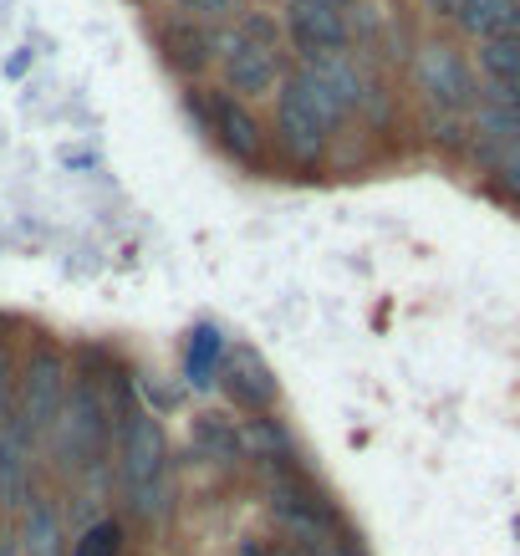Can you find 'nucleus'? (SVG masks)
<instances>
[{"mask_svg":"<svg viewBox=\"0 0 520 556\" xmlns=\"http://www.w3.org/2000/svg\"><path fill=\"white\" fill-rule=\"evenodd\" d=\"M286 31L270 11H245L236 26H215V62L225 72V92L240 102L270 98L286 83Z\"/></svg>","mask_w":520,"mask_h":556,"instance_id":"1","label":"nucleus"},{"mask_svg":"<svg viewBox=\"0 0 520 556\" xmlns=\"http://www.w3.org/2000/svg\"><path fill=\"white\" fill-rule=\"evenodd\" d=\"M347 123V108L327 92V87L312 77L306 67H291L286 83L276 87V149L291 159V164H321L327 159V143L332 134Z\"/></svg>","mask_w":520,"mask_h":556,"instance_id":"2","label":"nucleus"},{"mask_svg":"<svg viewBox=\"0 0 520 556\" xmlns=\"http://www.w3.org/2000/svg\"><path fill=\"white\" fill-rule=\"evenodd\" d=\"M118 485L138 521H158L168 501V439L164 424L128 408L118 419Z\"/></svg>","mask_w":520,"mask_h":556,"instance_id":"3","label":"nucleus"},{"mask_svg":"<svg viewBox=\"0 0 520 556\" xmlns=\"http://www.w3.org/2000/svg\"><path fill=\"white\" fill-rule=\"evenodd\" d=\"M51 439H56V455L67 459L72 470H92L113 450V393H102L98 378H72Z\"/></svg>","mask_w":520,"mask_h":556,"instance_id":"4","label":"nucleus"},{"mask_svg":"<svg viewBox=\"0 0 520 556\" xmlns=\"http://www.w3.org/2000/svg\"><path fill=\"white\" fill-rule=\"evenodd\" d=\"M67 363H62V353H51V348H41V353L26 363V372H21V393H16V419H11V429H16L26 444H36V439H47L51 429H56V419H62V404H67Z\"/></svg>","mask_w":520,"mask_h":556,"instance_id":"5","label":"nucleus"},{"mask_svg":"<svg viewBox=\"0 0 520 556\" xmlns=\"http://www.w3.org/2000/svg\"><path fill=\"white\" fill-rule=\"evenodd\" d=\"M414 83L439 113H470L480 108V83H474V67L465 62V51L449 47V41H423L419 56H414Z\"/></svg>","mask_w":520,"mask_h":556,"instance_id":"6","label":"nucleus"},{"mask_svg":"<svg viewBox=\"0 0 520 556\" xmlns=\"http://www.w3.org/2000/svg\"><path fill=\"white\" fill-rule=\"evenodd\" d=\"M189 108L200 113V123L219 138V149L230 153V159H240V164H261L266 134H261V123H255L251 102H240L236 92H225V87H194Z\"/></svg>","mask_w":520,"mask_h":556,"instance_id":"7","label":"nucleus"},{"mask_svg":"<svg viewBox=\"0 0 520 556\" xmlns=\"http://www.w3.org/2000/svg\"><path fill=\"white\" fill-rule=\"evenodd\" d=\"M153 36H158L164 62L179 77H204L215 67V26H204V21L185 16V11H168V16H158Z\"/></svg>","mask_w":520,"mask_h":556,"instance_id":"8","label":"nucleus"},{"mask_svg":"<svg viewBox=\"0 0 520 556\" xmlns=\"http://www.w3.org/2000/svg\"><path fill=\"white\" fill-rule=\"evenodd\" d=\"M219 378H225V393H230L240 408H251V414H270V408H276V399H281V388H276V372H270V363L255 353V348H245V342L225 348Z\"/></svg>","mask_w":520,"mask_h":556,"instance_id":"9","label":"nucleus"},{"mask_svg":"<svg viewBox=\"0 0 520 556\" xmlns=\"http://www.w3.org/2000/svg\"><path fill=\"white\" fill-rule=\"evenodd\" d=\"M286 41L296 47V56H327V51H342L353 41V26H347V11H317V5H286L281 16Z\"/></svg>","mask_w":520,"mask_h":556,"instance_id":"10","label":"nucleus"},{"mask_svg":"<svg viewBox=\"0 0 520 556\" xmlns=\"http://www.w3.org/2000/svg\"><path fill=\"white\" fill-rule=\"evenodd\" d=\"M296 67H306L312 77H317L327 92H332L347 113H357L363 102H368V83H363V72H357V62L347 56V51H327V56H306V62H296Z\"/></svg>","mask_w":520,"mask_h":556,"instance_id":"11","label":"nucleus"},{"mask_svg":"<svg viewBox=\"0 0 520 556\" xmlns=\"http://www.w3.org/2000/svg\"><path fill=\"white\" fill-rule=\"evenodd\" d=\"M470 41H505V36H520V0H465V11L454 21Z\"/></svg>","mask_w":520,"mask_h":556,"instance_id":"12","label":"nucleus"},{"mask_svg":"<svg viewBox=\"0 0 520 556\" xmlns=\"http://www.w3.org/2000/svg\"><path fill=\"white\" fill-rule=\"evenodd\" d=\"M480 72H485V98L495 102H516L520 108V36L505 41H485L480 47Z\"/></svg>","mask_w":520,"mask_h":556,"instance_id":"13","label":"nucleus"},{"mask_svg":"<svg viewBox=\"0 0 520 556\" xmlns=\"http://www.w3.org/2000/svg\"><path fill=\"white\" fill-rule=\"evenodd\" d=\"M21 556H62V526L47 501L26 506V526H21Z\"/></svg>","mask_w":520,"mask_h":556,"instance_id":"14","label":"nucleus"},{"mask_svg":"<svg viewBox=\"0 0 520 556\" xmlns=\"http://www.w3.org/2000/svg\"><path fill=\"white\" fill-rule=\"evenodd\" d=\"M219 363H225V342H219L215 327H200V332H189V357H185V372L189 383H210L219 372Z\"/></svg>","mask_w":520,"mask_h":556,"instance_id":"15","label":"nucleus"},{"mask_svg":"<svg viewBox=\"0 0 520 556\" xmlns=\"http://www.w3.org/2000/svg\"><path fill=\"white\" fill-rule=\"evenodd\" d=\"M474 153L485 159L490 185L500 189L505 200L520 204V143H500V149H474Z\"/></svg>","mask_w":520,"mask_h":556,"instance_id":"16","label":"nucleus"},{"mask_svg":"<svg viewBox=\"0 0 520 556\" xmlns=\"http://www.w3.org/2000/svg\"><path fill=\"white\" fill-rule=\"evenodd\" d=\"M174 11L204 21V26H225V21L245 16V0H174Z\"/></svg>","mask_w":520,"mask_h":556,"instance_id":"17","label":"nucleus"},{"mask_svg":"<svg viewBox=\"0 0 520 556\" xmlns=\"http://www.w3.org/2000/svg\"><path fill=\"white\" fill-rule=\"evenodd\" d=\"M77 556H118V526L113 521L92 526V531L77 541Z\"/></svg>","mask_w":520,"mask_h":556,"instance_id":"18","label":"nucleus"},{"mask_svg":"<svg viewBox=\"0 0 520 556\" xmlns=\"http://www.w3.org/2000/svg\"><path fill=\"white\" fill-rule=\"evenodd\" d=\"M423 11H434L439 21H459V11H465V0H423Z\"/></svg>","mask_w":520,"mask_h":556,"instance_id":"19","label":"nucleus"},{"mask_svg":"<svg viewBox=\"0 0 520 556\" xmlns=\"http://www.w3.org/2000/svg\"><path fill=\"white\" fill-rule=\"evenodd\" d=\"M286 5H317V11H347L353 0H286Z\"/></svg>","mask_w":520,"mask_h":556,"instance_id":"20","label":"nucleus"},{"mask_svg":"<svg viewBox=\"0 0 520 556\" xmlns=\"http://www.w3.org/2000/svg\"><path fill=\"white\" fill-rule=\"evenodd\" d=\"M5 399H11V363L0 353V414H5Z\"/></svg>","mask_w":520,"mask_h":556,"instance_id":"21","label":"nucleus"},{"mask_svg":"<svg viewBox=\"0 0 520 556\" xmlns=\"http://www.w3.org/2000/svg\"><path fill=\"white\" fill-rule=\"evenodd\" d=\"M270 556H306L302 546H270Z\"/></svg>","mask_w":520,"mask_h":556,"instance_id":"22","label":"nucleus"},{"mask_svg":"<svg viewBox=\"0 0 520 556\" xmlns=\"http://www.w3.org/2000/svg\"><path fill=\"white\" fill-rule=\"evenodd\" d=\"M240 556H270V552H261V546H245V552H240Z\"/></svg>","mask_w":520,"mask_h":556,"instance_id":"23","label":"nucleus"},{"mask_svg":"<svg viewBox=\"0 0 520 556\" xmlns=\"http://www.w3.org/2000/svg\"><path fill=\"white\" fill-rule=\"evenodd\" d=\"M0 556H11V552H5V546H0Z\"/></svg>","mask_w":520,"mask_h":556,"instance_id":"24","label":"nucleus"}]
</instances>
